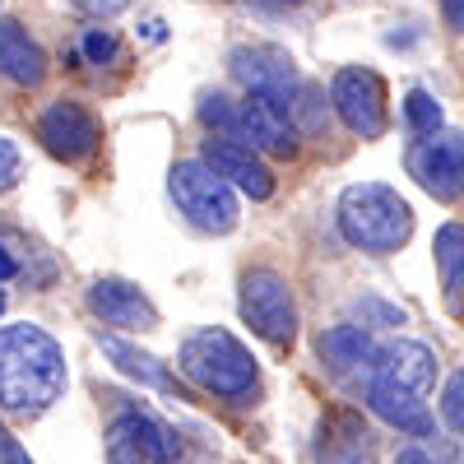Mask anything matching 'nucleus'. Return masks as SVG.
<instances>
[{"label":"nucleus","mask_w":464,"mask_h":464,"mask_svg":"<svg viewBox=\"0 0 464 464\" xmlns=\"http://www.w3.org/2000/svg\"><path fill=\"white\" fill-rule=\"evenodd\" d=\"M65 391V353L43 325H5L0 330V409L37 418Z\"/></svg>","instance_id":"nucleus-1"},{"label":"nucleus","mask_w":464,"mask_h":464,"mask_svg":"<svg viewBox=\"0 0 464 464\" xmlns=\"http://www.w3.org/2000/svg\"><path fill=\"white\" fill-rule=\"evenodd\" d=\"M339 232L353 251L395 256L413 237V205L385 181H353L339 196Z\"/></svg>","instance_id":"nucleus-2"},{"label":"nucleus","mask_w":464,"mask_h":464,"mask_svg":"<svg viewBox=\"0 0 464 464\" xmlns=\"http://www.w3.org/2000/svg\"><path fill=\"white\" fill-rule=\"evenodd\" d=\"M200 121L218 140L246 144L256 153H279V159H293V153H297V130L288 121V107L269 102V98H256V93H246L242 102H232L223 93H205Z\"/></svg>","instance_id":"nucleus-3"},{"label":"nucleus","mask_w":464,"mask_h":464,"mask_svg":"<svg viewBox=\"0 0 464 464\" xmlns=\"http://www.w3.org/2000/svg\"><path fill=\"white\" fill-rule=\"evenodd\" d=\"M181 372L218 400H251L260 391V372L251 348L227 330H196L181 343Z\"/></svg>","instance_id":"nucleus-4"},{"label":"nucleus","mask_w":464,"mask_h":464,"mask_svg":"<svg viewBox=\"0 0 464 464\" xmlns=\"http://www.w3.org/2000/svg\"><path fill=\"white\" fill-rule=\"evenodd\" d=\"M168 190H172L177 209L196 227H205V232H232L237 227V196H232V186L205 159L177 163L172 177H168Z\"/></svg>","instance_id":"nucleus-5"},{"label":"nucleus","mask_w":464,"mask_h":464,"mask_svg":"<svg viewBox=\"0 0 464 464\" xmlns=\"http://www.w3.org/2000/svg\"><path fill=\"white\" fill-rule=\"evenodd\" d=\"M237 306H242V321L260 339L293 343V334H297V302H293V288H288L284 275H275V269H246Z\"/></svg>","instance_id":"nucleus-6"},{"label":"nucleus","mask_w":464,"mask_h":464,"mask_svg":"<svg viewBox=\"0 0 464 464\" xmlns=\"http://www.w3.org/2000/svg\"><path fill=\"white\" fill-rule=\"evenodd\" d=\"M409 177L428 190L432 200L450 205L464 196V130H437V135H418L404 153Z\"/></svg>","instance_id":"nucleus-7"},{"label":"nucleus","mask_w":464,"mask_h":464,"mask_svg":"<svg viewBox=\"0 0 464 464\" xmlns=\"http://www.w3.org/2000/svg\"><path fill=\"white\" fill-rule=\"evenodd\" d=\"M330 102L339 111V121L358 140H381L385 126H391V107H385L391 98H385V80L376 70H362V65L339 70L330 84Z\"/></svg>","instance_id":"nucleus-8"},{"label":"nucleus","mask_w":464,"mask_h":464,"mask_svg":"<svg viewBox=\"0 0 464 464\" xmlns=\"http://www.w3.org/2000/svg\"><path fill=\"white\" fill-rule=\"evenodd\" d=\"M227 70H232V80H237L246 93L256 98H269V102H279L293 111V98L302 93L297 84V65L284 47H269V43H251V47H237L227 56Z\"/></svg>","instance_id":"nucleus-9"},{"label":"nucleus","mask_w":464,"mask_h":464,"mask_svg":"<svg viewBox=\"0 0 464 464\" xmlns=\"http://www.w3.org/2000/svg\"><path fill=\"white\" fill-rule=\"evenodd\" d=\"M37 140H43V149L52 153V159L61 163H89L98 144H102V126H98V116L80 102H52L43 111V121H37Z\"/></svg>","instance_id":"nucleus-10"},{"label":"nucleus","mask_w":464,"mask_h":464,"mask_svg":"<svg viewBox=\"0 0 464 464\" xmlns=\"http://www.w3.org/2000/svg\"><path fill=\"white\" fill-rule=\"evenodd\" d=\"M107 464H172V437L149 413H121L107 428Z\"/></svg>","instance_id":"nucleus-11"},{"label":"nucleus","mask_w":464,"mask_h":464,"mask_svg":"<svg viewBox=\"0 0 464 464\" xmlns=\"http://www.w3.org/2000/svg\"><path fill=\"white\" fill-rule=\"evenodd\" d=\"M200 159L227 181V186H237L242 196H251V200H269L275 196V172L265 168V159L256 149H246V144H232V140H205V153Z\"/></svg>","instance_id":"nucleus-12"},{"label":"nucleus","mask_w":464,"mask_h":464,"mask_svg":"<svg viewBox=\"0 0 464 464\" xmlns=\"http://www.w3.org/2000/svg\"><path fill=\"white\" fill-rule=\"evenodd\" d=\"M362 400H367V409H372L381 422H391V428H400V432H409V437H432V428H437V418H432L428 404H422V395L409 391V385L385 381V376H367Z\"/></svg>","instance_id":"nucleus-13"},{"label":"nucleus","mask_w":464,"mask_h":464,"mask_svg":"<svg viewBox=\"0 0 464 464\" xmlns=\"http://www.w3.org/2000/svg\"><path fill=\"white\" fill-rule=\"evenodd\" d=\"M89 306H93V316L111 330H159L153 302L126 279H98L89 288Z\"/></svg>","instance_id":"nucleus-14"},{"label":"nucleus","mask_w":464,"mask_h":464,"mask_svg":"<svg viewBox=\"0 0 464 464\" xmlns=\"http://www.w3.org/2000/svg\"><path fill=\"white\" fill-rule=\"evenodd\" d=\"M321 464H372V432L358 409H330L316 432Z\"/></svg>","instance_id":"nucleus-15"},{"label":"nucleus","mask_w":464,"mask_h":464,"mask_svg":"<svg viewBox=\"0 0 464 464\" xmlns=\"http://www.w3.org/2000/svg\"><path fill=\"white\" fill-rule=\"evenodd\" d=\"M372 376H385V381H395V385H409V391L428 395V391H432V381H437V353H432L428 343H418V339L381 343Z\"/></svg>","instance_id":"nucleus-16"},{"label":"nucleus","mask_w":464,"mask_h":464,"mask_svg":"<svg viewBox=\"0 0 464 464\" xmlns=\"http://www.w3.org/2000/svg\"><path fill=\"white\" fill-rule=\"evenodd\" d=\"M0 74L19 89H37L47 80V52L14 19H0Z\"/></svg>","instance_id":"nucleus-17"},{"label":"nucleus","mask_w":464,"mask_h":464,"mask_svg":"<svg viewBox=\"0 0 464 464\" xmlns=\"http://www.w3.org/2000/svg\"><path fill=\"white\" fill-rule=\"evenodd\" d=\"M316 348H321V358H325L334 372H367V376H372L376 353H381V343H376L362 325H334V330H325V334L316 339Z\"/></svg>","instance_id":"nucleus-18"},{"label":"nucleus","mask_w":464,"mask_h":464,"mask_svg":"<svg viewBox=\"0 0 464 464\" xmlns=\"http://www.w3.org/2000/svg\"><path fill=\"white\" fill-rule=\"evenodd\" d=\"M102 353H107L116 367H121L126 376H135L140 385H153V391H168V385H172V376H168V367H163L159 358H153V353H140L135 343L116 339V334L102 339Z\"/></svg>","instance_id":"nucleus-19"},{"label":"nucleus","mask_w":464,"mask_h":464,"mask_svg":"<svg viewBox=\"0 0 464 464\" xmlns=\"http://www.w3.org/2000/svg\"><path fill=\"white\" fill-rule=\"evenodd\" d=\"M432 251H437V269H441L446 293L459 297L464 293V223H441Z\"/></svg>","instance_id":"nucleus-20"},{"label":"nucleus","mask_w":464,"mask_h":464,"mask_svg":"<svg viewBox=\"0 0 464 464\" xmlns=\"http://www.w3.org/2000/svg\"><path fill=\"white\" fill-rule=\"evenodd\" d=\"M80 56L89 65H126V47H121V37H116L111 28H84L80 37Z\"/></svg>","instance_id":"nucleus-21"},{"label":"nucleus","mask_w":464,"mask_h":464,"mask_svg":"<svg viewBox=\"0 0 464 464\" xmlns=\"http://www.w3.org/2000/svg\"><path fill=\"white\" fill-rule=\"evenodd\" d=\"M404 116H409V130L413 135H437L441 130V102L428 93V89H409V98H404Z\"/></svg>","instance_id":"nucleus-22"},{"label":"nucleus","mask_w":464,"mask_h":464,"mask_svg":"<svg viewBox=\"0 0 464 464\" xmlns=\"http://www.w3.org/2000/svg\"><path fill=\"white\" fill-rule=\"evenodd\" d=\"M441 422L464 437V367L446 381V391H441Z\"/></svg>","instance_id":"nucleus-23"},{"label":"nucleus","mask_w":464,"mask_h":464,"mask_svg":"<svg viewBox=\"0 0 464 464\" xmlns=\"http://www.w3.org/2000/svg\"><path fill=\"white\" fill-rule=\"evenodd\" d=\"M395 464H464L450 446H404Z\"/></svg>","instance_id":"nucleus-24"},{"label":"nucleus","mask_w":464,"mask_h":464,"mask_svg":"<svg viewBox=\"0 0 464 464\" xmlns=\"http://www.w3.org/2000/svg\"><path fill=\"white\" fill-rule=\"evenodd\" d=\"M19 168H24V159H19V144L0 135V190H10V186L19 181Z\"/></svg>","instance_id":"nucleus-25"},{"label":"nucleus","mask_w":464,"mask_h":464,"mask_svg":"<svg viewBox=\"0 0 464 464\" xmlns=\"http://www.w3.org/2000/svg\"><path fill=\"white\" fill-rule=\"evenodd\" d=\"M80 14H93V19H111V14H121L130 0H70Z\"/></svg>","instance_id":"nucleus-26"},{"label":"nucleus","mask_w":464,"mask_h":464,"mask_svg":"<svg viewBox=\"0 0 464 464\" xmlns=\"http://www.w3.org/2000/svg\"><path fill=\"white\" fill-rule=\"evenodd\" d=\"M0 464H33V455L10 437V428H5V422H0Z\"/></svg>","instance_id":"nucleus-27"},{"label":"nucleus","mask_w":464,"mask_h":464,"mask_svg":"<svg viewBox=\"0 0 464 464\" xmlns=\"http://www.w3.org/2000/svg\"><path fill=\"white\" fill-rule=\"evenodd\" d=\"M437 5H441L446 28H450V33H464V0H437Z\"/></svg>","instance_id":"nucleus-28"},{"label":"nucleus","mask_w":464,"mask_h":464,"mask_svg":"<svg viewBox=\"0 0 464 464\" xmlns=\"http://www.w3.org/2000/svg\"><path fill=\"white\" fill-rule=\"evenodd\" d=\"M14 275H19V265L5 256V246H0V279H14Z\"/></svg>","instance_id":"nucleus-29"},{"label":"nucleus","mask_w":464,"mask_h":464,"mask_svg":"<svg viewBox=\"0 0 464 464\" xmlns=\"http://www.w3.org/2000/svg\"><path fill=\"white\" fill-rule=\"evenodd\" d=\"M0 312H5V293H0Z\"/></svg>","instance_id":"nucleus-30"}]
</instances>
